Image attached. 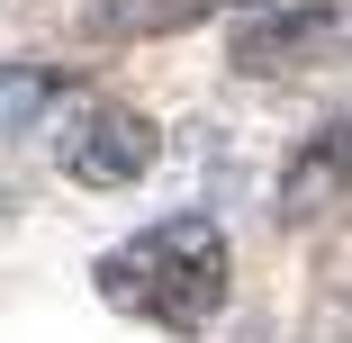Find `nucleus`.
I'll return each instance as SVG.
<instances>
[{"mask_svg":"<svg viewBox=\"0 0 352 343\" xmlns=\"http://www.w3.org/2000/svg\"><path fill=\"white\" fill-rule=\"evenodd\" d=\"M100 298L135 325H163V334H199V325H217L226 298H235V253L217 235V217H154V226H135L126 244L100 253Z\"/></svg>","mask_w":352,"mask_h":343,"instance_id":"nucleus-1","label":"nucleus"},{"mask_svg":"<svg viewBox=\"0 0 352 343\" xmlns=\"http://www.w3.org/2000/svg\"><path fill=\"white\" fill-rule=\"evenodd\" d=\"M54 163L82 190H126V181H145L163 163V135H154L145 109H126V100H82L73 118H63V135H54Z\"/></svg>","mask_w":352,"mask_h":343,"instance_id":"nucleus-2","label":"nucleus"},{"mask_svg":"<svg viewBox=\"0 0 352 343\" xmlns=\"http://www.w3.org/2000/svg\"><path fill=\"white\" fill-rule=\"evenodd\" d=\"M343 19L325 10V0H262V10L235 19V73H289V63H307Z\"/></svg>","mask_w":352,"mask_h":343,"instance_id":"nucleus-3","label":"nucleus"},{"mask_svg":"<svg viewBox=\"0 0 352 343\" xmlns=\"http://www.w3.org/2000/svg\"><path fill=\"white\" fill-rule=\"evenodd\" d=\"M343 199H352V109H343L325 135H307V145L289 154V172H280V199H271V208L289 217V226H307V217L343 208Z\"/></svg>","mask_w":352,"mask_h":343,"instance_id":"nucleus-4","label":"nucleus"},{"mask_svg":"<svg viewBox=\"0 0 352 343\" xmlns=\"http://www.w3.org/2000/svg\"><path fill=\"white\" fill-rule=\"evenodd\" d=\"M226 10H262V0H109V10H91V27L100 36H181Z\"/></svg>","mask_w":352,"mask_h":343,"instance_id":"nucleus-5","label":"nucleus"},{"mask_svg":"<svg viewBox=\"0 0 352 343\" xmlns=\"http://www.w3.org/2000/svg\"><path fill=\"white\" fill-rule=\"evenodd\" d=\"M63 100H73V73H63V63H0V135L45 126Z\"/></svg>","mask_w":352,"mask_h":343,"instance_id":"nucleus-6","label":"nucleus"},{"mask_svg":"<svg viewBox=\"0 0 352 343\" xmlns=\"http://www.w3.org/2000/svg\"><path fill=\"white\" fill-rule=\"evenodd\" d=\"M334 271H352V244H343V253H334Z\"/></svg>","mask_w":352,"mask_h":343,"instance_id":"nucleus-7","label":"nucleus"}]
</instances>
